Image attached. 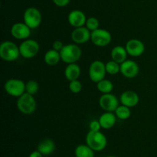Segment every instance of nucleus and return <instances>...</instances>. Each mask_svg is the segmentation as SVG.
<instances>
[{
    "label": "nucleus",
    "mask_w": 157,
    "mask_h": 157,
    "mask_svg": "<svg viewBox=\"0 0 157 157\" xmlns=\"http://www.w3.org/2000/svg\"><path fill=\"white\" fill-rule=\"evenodd\" d=\"M61 61L66 63L67 64L77 63L81 58L82 51L78 44L73 43L64 45L61 51H60Z\"/></svg>",
    "instance_id": "f257e3e1"
},
{
    "label": "nucleus",
    "mask_w": 157,
    "mask_h": 157,
    "mask_svg": "<svg viewBox=\"0 0 157 157\" xmlns=\"http://www.w3.org/2000/svg\"><path fill=\"white\" fill-rule=\"evenodd\" d=\"M86 144L94 151H102L107 145V140L105 135L101 131H90L86 135Z\"/></svg>",
    "instance_id": "f03ea898"
},
{
    "label": "nucleus",
    "mask_w": 157,
    "mask_h": 157,
    "mask_svg": "<svg viewBox=\"0 0 157 157\" xmlns=\"http://www.w3.org/2000/svg\"><path fill=\"white\" fill-rule=\"evenodd\" d=\"M17 109L25 115H31L36 110L37 103L34 95L24 93L18 98L16 102Z\"/></svg>",
    "instance_id": "7ed1b4c3"
},
{
    "label": "nucleus",
    "mask_w": 157,
    "mask_h": 157,
    "mask_svg": "<svg viewBox=\"0 0 157 157\" xmlns=\"http://www.w3.org/2000/svg\"><path fill=\"white\" fill-rule=\"evenodd\" d=\"M21 56L19 47L11 41H5L0 45V57L5 61H15Z\"/></svg>",
    "instance_id": "20e7f679"
},
{
    "label": "nucleus",
    "mask_w": 157,
    "mask_h": 157,
    "mask_svg": "<svg viewBox=\"0 0 157 157\" xmlns=\"http://www.w3.org/2000/svg\"><path fill=\"white\" fill-rule=\"evenodd\" d=\"M23 20L31 29H35L41 25L42 21V16L41 12L37 8L29 7L25 11Z\"/></svg>",
    "instance_id": "39448f33"
},
{
    "label": "nucleus",
    "mask_w": 157,
    "mask_h": 157,
    "mask_svg": "<svg viewBox=\"0 0 157 157\" xmlns=\"http://www.w3.org/2000/svg\"><path fill=\"white\" fill-rule=\"evenodd\" d=\"M4 89L5 91L10 96L19 98L25 93V84L21 80L12 78L5 83Z\"/></svg>",
    "instance_id": "423d86ee"
},
{
    "label": "nucleus",
    "mask_w": 157,
    "mask_h": 157,
    "mask_svg": "<svg viewBox=\"0 0 157 157\" xmlns=\"http://www.w3.org/2000/svg\"><path fill=\"white\" fill-rule=\"evenodd\" d=\"M18 47H19L21 56L24 58H27V59L36 56L40 49L38 42L34 39L23 40V41Z\"/></svg>",
    "instance_id": "0eeeda50"
},
{
    "label": "nucleus",
    "mask_w": 157,
    "mask_h": 157,
    "mask_svg": "<svg viewBox=\"0 0 157 157\" xmlns=\"http://www.w3.org/2000/svg\"><path fill=\"white\" fill-rule=\"evenodd\" d=\"M106 74H107L106 65L102 61L96 60L90 64L89 67L88 75L90 81H93L94 83L97 84L100 81L104 79Z\"/></svg>",
    "instance_id": "6e6552de"
},
{
    "label": "nucleus",
    "mask_w": 157,
    "mask_h": 157,
    "mask_svg": "<svg viewBox=\"0 0 157 157\" xmlns=\"http://www.w3.org/2000/svg\"><path fill=\"white\" fill-rule=\"evenodd\" d=\"M112 40V35L110 32L106 29H98L91 32L90 41L94 45L98 47H105L107 46Z\"/></svg>",
    "instance_id": "1a4fd4ad"
},
{
    "label": "nucleus",
    "mask_w": 157,
    "mask_h": 157,
    "mask_svg": "<svg viewBox=\"0 0 157 157\" xmlns=\"http://www.w3.org/2000/svg\"><path fill=\"white\" fill-rule=\"evenodd\" d=\"M99 105L104 111L114 112L119 106V101L112 93L103 94L99 98Z\"/></svg>",
    "instance_id": "9d476101"
},
{
    "label": "nucleus",
    "mask_w": 157,
    "mask_h": 157,
    "mask_svg": "<svg viewBox=\"0 0 157 157\" xmlns=\"http://www.w3.org/2000/svg\"><path fill=\"white\" fill-rule=\"evenodd\" d=\"M91 32L87 27L75 28L71 34V38L74 43L77 44H85L90 40Z\"/></svg>",
    "instance_id": "9b49d317"
},
{
    "label": "nucleus",
    "mask_w": 157,
    "mask_h": 157,
    "mask_svg": "<svg viewBox=\"0 0 157 157\" xmlns=\"http://www.w3.org/2000/svg\"><path fill=\"white\" fill-rule=\"evenodd\" d=\"M32 29L25 22H16L11 28V35L17 40H25L30 37Z\"/></svg>",
    "instance_id": "f8f14e48"
},
{
    "label": "nucleus",
    "mask_w": 157,
    "mask_h": 157,
    "mask_svg": "<svg viewBox=\"0 0 157 157\" xmlns=\"http://www.w3.org/2000/svg\"><path fill=\"white\" fill-rule=\"evenodd\" d=\"M125 48L128 55L135 58L141 56L145 52V44L142 41L136 38H132L127 41Z\"/></svg>",
    "instance_id": "ddd939ff"
},
{
    "label": "nucleus",
    "mask_w": 157,
    "mask_h": 157,
    "mask_svg": "<svg viewBox=\"0 0 157 157\" xmlns=\"http://www.w3.org/2000/svg\"><path fill=\"white\" fill-rule=\"evenodd\" d=\"M140 67L136 61L126 60L121 64V73L127 78H134L139 74Z\"/></svg>",
    "instance_id": "4468645a"
},
{
    "label": "nucleus",
    "mask_w": 157,
    "mask_h": 157,
    "mask_svg": "<svg viewBox=\"0 0 157 157\" xmlns=\"http://www.w3.org/2000/svg\"><path fill=\"white\" fill-rule=\"evenodd\" d=\"M67 21L69 24L75 29V28H79L85 25L87 18L85 14L82 11L75 9L69 12L67 15Z\"/></svg>",
    "instance_id": "2eb2a0df"
},
{
    "label": "nucleus",
    "mask_w": 157,
    "mask_h": 157,
    "mask_svg": "<svg viewBox=\"0 0 157 157\" xmlns=\"http://www.w3.org/2000/svg\"><path fill=\"white\" fill-rule=\"evenodd\" d=\"M120 101L123 105L131 108L139 104L140 97L138 94L133 90H125L121 94L120 97Z\"/></svg>",
    "instance_id": "dca6fc26"
},
{
    "label": "nucleus",
    "mask_w": 157,
    "mask_h": 157,
    "mask_svg": "<svg viewBox=\"0 0 157 157\" xmlns=\"http://www.w3.org/2000/svg\"><path fill=\"white\" fill-rule=\"evenodd\" d=\"M117 116L113 112L105 111L100 116L99 121L101 127L104 130H110L116 124Z\"/></svg>",
    "instance_id": "f3484780"
},
{
    "label": "nucleus",
    "mask_w": 157,
    "mask_h": 157,
    "mask_svg": "<svg viewBox=\"0 0 157 157\" xmlns=\"http://www.w3.org/2000/svg\"><path fill=\"white\" fill-rule=\"evenodd\" d=\"M81 67L77 63L68 64L64 69V77L69 81L78 80L81 75Z\"/></svg>",
    "instance_id": "a211bd4d"
},
{
    "label": "nucleus",
    "mask_w": 157,
    "mask_h": 157,
    "mask_svg": "<svg viewBox=\"0 0 157 157\" xmlns=\"http://www.w3.org/2000/svg\"><path fill=\"white\" fill-rule=\"evenodd\" d=\"M37 150L40 152L43 156H49L55 150V144L52 139H44L38 144Z\"/></svg>",
    "instance_id": "6ab92c4d"
},
{
    "label": "nucleus",
    "mask_w": 157,
    "mask_h": 157,
    "mask_svg": "<svg viewBox=\"0 0 157 157\" xmlns=\"http://www.w3.org/2000/svg\"><path fill=\"white\" fill-rule=\"evenodd\" d=\"M110 55H111L112 60L117 61L119 64H121L127 59L128 53H127L125 47H123L121 45H117L113 48Z\"/></svg>",
    "instance_id": "aec40b11"
},
{
    "label": "nucleus",
    "mask_w": 157,
    "mask_h": 157,
    "mask_svg": "<svg viewBox=\"0 0 157 157\" xmlns=\"http://www.w3.org/2000/svg\"><path fill=\"white\" fill-rule=\"evenodd\" d=\"M61 55L60 52L55 50V49H50L47 51L44 54V61L46 64L48 66H55L59 63L61 61Z\"/></svg>",
    "instance_id": "412c9836"
},
{
    "label": "nucleus",
    "mask_w": 157,
    "mask_h": 157,
    "mask_svg": "<svg viewBox=\"0 0 157 157\" xmlns=\"http://www.w3.org/2000/svg\"><path fill=\"white\" fill-rule=\"evenodd\" d=\"M94 152L87 144H80L75 148V157H94Z\"/></svg>",
    "instance_id": "4be33fe9"
},
{
    "label": "nucleus",
    "mask_w": 157,
    "mask_h": 157,
    "mask_svg": "<svg viewBox=\"0 0 157 157\" xmlns=\"http://www.w3.org/2000/svg\"><path fill=\"white\" fill-rule=\"evenodd\" d=\"M97 88L102 94L112 93V90H113V84L111 81L104 78L97 83Z\"/></svg>",
    "instance_id": "5701e85b"
},
{
    "label": "nucleus",
    "mask_w": 157,
    "mask_h": 157,
    "mask_svg": "<svg viewBox=\"0 0 157 157\" xmlns=\"http://www.w3.org/2000/svg\"><path fill=\"white\" fill-rule=\"evenodd\" d=\"M115 115L117 117L122 121H125V120L129 119L131 116V110H130V107H127L125 105H121L118 106L117 108L114 111Z\"/></svg>",
    "instance_id": "b1692460"
},
{
    "label": "nucleus",
    "mask_w": 157,
    "mask_h": 157,
    "mask_svg": "<svg viewBox=\"0 0 157 157\" xmlns=\"http://www.w3.org/2000/svg\"><path fill=\"white\" fill-rule=\"evenodd\" d=\"M105 65L107 74H109L110 75H115L121 72V64L113 61V60L107 61Z\"/></svg>",
    "instance_id": "393cba45"
},
{
    "label": "nucleus",
    "mask_w": 157,
    "mask_h": 157,
    "mask_svg": "<svg viewBox=\"0 0 157 157\" xmlns=\"http://www.w3.org/2000/svg\"><path fill=\"white\" fill-rule=\"evenodd\" d=\"M39 90V84L35 80H30L25 83V92L29 94L35 95Z\"/></svg>",
    "instance_id": "a878e982"
},
{
    "label": "nucleus",
    "mask_w": 157,
    "mask_h": 157,
    "mask_svg": "<svg viewBox=\"0 0 157 157\" xmlns=\"http://www.w3.org/2000/svg\"><path fill=\"white\" fill-rule=\"evenodd\" d=\"M99 20L97 18H95V17H90V18H87L85 26L90 31V32H93V31L97 30L98 29H99Z\"/></svg>",
    "instance_id": "bb28decb"
},
{
    "label": "nucleus",
    "mask_w": 157,
    "mask_h": 157,
    "mask_svg": "<svg viewBox=\"0 0 157 157\" xmlns=\"http://www.w3.org/2000/svg\"><path fill=\"white\" fill-rule=\"evenodd\" d=\"M68 88L70 91L73 94H78L82 90V84L78 80L69 81Z\"/></svg>",
    "instance_id": "cd10ccee"
},
{
    "label": "nucleus",
    "mask_w": 157,
    "mask_h": 157,
    "mask_svg": "<svg viewBox=\"0 0 157 157\" xmlns=\"http://www.w3.org/2000/svg\"><path fill=\"white\" fill-rule=\"evenodd\" d=\"M102 128L98 120H94L89 124V130L90 131H101Z\"/></svg>",
    "instance_id": "c85d7f7f"
},
{
    "label": "nucleus",
    "mask_w": 157,
    "mask_h": 157,
    "mask_svg": "<svg viewBox=\"0 0 157 157\" xmlns=\"http://www.w3.org/2000/svg\"><path fill=\"white\" fill-rule=\"evenodd\" d=\"M54 4L58 7H64L70 2V0H52Z\"/></svg>",
    "instance_id": "c756f323"
},
{
    "label": "nucleus",
    "mask_w": 157,
    "mask_h": 157,
    "mask_svg": "<svg viewBox=\"0 0 157 157\" xmlns=\"http://www.w3.org/2000/svg\"><path fill=\"white\" fill-rule=\"evenodd\" d=\"M63 47H64V44H63V43L61 42V41H59V40L55 41L53 42V44H52V48L55 49V50L56 51H58V52H60V51L62 49Z\"/></svg>",
    "instance_id": "7c9ffc66"
},
{
    "label": "nucleus",
    "mask_w": 157,
    "mask_h": 157,
    "mask_svg": "<svg viewBox=\"0 0 157 157\" xmlns=\"http://www.w3.org/2000/svg\"><path fill=\"white\" fill-rule=\"evenodd\" d=\"M29 157H44V156H43L38 150H35V151L32 152V153L29 154Z\"/></svg>",
    "instance_id": "2f4dec72"
},
{
    "label": "nucleus",
    "mask_w": 157,
    "mask_h": 157,
    "mask_svg": "<svg viewBox=\"0 0 157 157\" xmlns=\"http://www.w3.org/2000/svg\"><path fill=\"white\" fill-rule=\"evenodd\" d=\"M106 157H117V156H107Z\"/></svg>",
    "instance_id": "473e14b6"
}]
</instances>
